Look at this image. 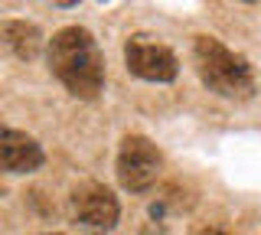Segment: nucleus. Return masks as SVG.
Wrapping results in <instances>:
<instances>
[{
  "mask_svg": "<svg viewBox=\"0 0 261 235\" xmlns=\"http://www.w3.org/2000/svg\"><path fill=\"white\" fill-rule=\"evenodd\" d=\"M49 69L75 98H95L105 88V56L95 36L82 27L59 30L46 46Z\"/></svg>",
  "mask_w": 261,
  "mask_h": 235,
  "instance_id": "1",
  "label": "nucleus"
},
{
  "mask_svg": "<svg viewBox=\"0 0 261 235\" xmlns=\"http://www.w3.org/2000/svg\"><path fill=\"white\" fill-rule=\"evenodd\" d=\"M193 62L199 72L202 85L222 98H251L255 92V75H251L248 59L232 53L216 36H196L193 43Z\"/></svg>",
  "mask_w": 261,
  "mask_h": 235,
  "instance_id": "2",
  "label": "nucleus"
},
{
  "mask_svg": "<svg viewBox=\"0 0 261 235\" xmlns=\"http://www.w3.org/2000/svg\"><path fill=\"white\" fill-rule=\"evenodd\" d=\"M160 150L153 141H147L144 134H127L121 141V150H118V180L124 190L130 193H144L157 183L160 176Z\"/></svg>",
  "mask_w": 261,
  "mask_h": 235,
  "instance_id": "3",
  "label": "nucleus"
},
{
  "mask_svg": "<svg viewBox=\"0 0 261 235\" xmlns=\"http://www.w3.org/2000/svg\"><path fill=\"white\" fill-rule=\"evenodd\" d=\"M124 62L127 72H134L144 82H173L179 72L173 49L150 36H130L124 43Z\"/></svg>",
  "mask_w": 261,
  "mask_h": 235,
  "instance_id": "4",
  "label": "nucleus"
},
{
  "mask_svg": "<svg viewBox=\"0 0 261 235\" xmlns=\"http://www.w3.org/2000/svg\"><path fill=\"white\" fill-rule=\"evenodd\" d=\"M72 216L88 229H114L121 216L118 196L101 183H85L72 193Z\"/></svg>",
  "mask_w": 261,
  "mask_h": 235,
  "instance_id": "5",
  "label": "nucleus"
},
{
  "mask_svg": "<svg viewBox=\"0 0 261 235\" xmlns=\"http://www.w3.org/2000/svg\"><path fill=\"white\" fill-rule=\"evenodd\" d=\"M0 160H4L7 173H33L43 167V147L27 131L4 127L0 131Z\"/></svg>",
  "mask_w": 261,
  "mask_h": 235,
  "instance_id": "6",
  "label": "nucleus"
},
{
  "mask_svg": "<svg viewBox=\"0 0 261 235\" xmlns=\"http://www.w3.org/2000/svg\"><path fill=\"white\" fill-rule=\"evenodd\" d=\"M4 46L16 56V59H36L39 49H43V33H39L33 23L7 20L4 23Z\"/></svg>",
  "mask_w": 261,
  "mask_h": 235,
  "instance_id": "7",
  "label": "nucleus"
},
{
  "mask_svg": "<svg viewBox=\"0 0 261 235\" xmlns=\"http://www.w3.org/2000/svg\"><path fill=\"white\" fill-rule=\"evenodd\" d=\"M196 235H228V232H222V229H199Z\"/></svg>",
  "mask_w": 261,
  "mask_h": 235,
  "instance_id": "8",
  "label": "nucleus"
},
{
  "mask_svg": "<svg viewBox=\"0 0 261 235\" xmlns=\"http://www.w3.org/2000/svg\"><path fill=\"white\" fill-rule=\"evenodd\" d=\"M46 235H59V232H46Z\"/></svg>",
  "mask_w": 261,
  "mask_h": 235,
  "instance_id": "9",
  "label": "nucleus"
}]
</instances>
